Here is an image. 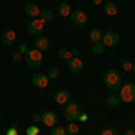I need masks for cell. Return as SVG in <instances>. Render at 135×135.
<instances>
[{"label": "cell", "mask_w": 135, "mask_h": 135, "mask_svg": "<svg viewBox=\"0 0 135 135\" xmlns=\"http://www.w3.org/2000/svg\"><path fill=\"white\" fill-rule=\"evenodd\" d=\"M25 133L27 135H40V128H38V126H27Z\"/></svg>", "instance_id": "4316f807"}, {"label": "cell", "mask_w": 135, "mask_h": 135, "mask_svg": "<svg viewBox=\"0 0 135 135\" xmlns=\"http://www.w3.org/2000/svg\"><path fill=\"white\" fill-rule=\"evenodd\" d=\"M65 128H67V133L69 135H78L79 133V123H76V121H74V123H69V126H65Z\"/></svg>", "instance_id": "7402d4cb"}, {"label": "cell", "mask_w": 135, "mask_h": 135, "mask_svg": "<svg viewBox=\"0 0 135 135\" xmlns=\"http://www.w3.org/2000/svg\"><path fill=\"white\" fill-rule=\"evenodd\" d=\"M103 9H104V13H106L108 16H115V15L119 13L117 6H115V2H106V4L103 6Z\"/></svg>", "instance_id": "ac0fdd59"}, {"label": "cell", "mask_w": 135, "mask_h": 135, "mask_svg": "<svg viewBox=\"0 0 135 135\" xmlns=\"http://www.w3.org/2000/svg\"><path fill=\"white\" fill-rule=\"evenodd\" d=\"M121 103H123V101H121L119 94H112V95L106 97V106H110V108H115V106H119Z\"/></svg>", "instance_id": "2e32d148"}, {"label": "cell", "mask_w": 135, "mask_h": 135, "mask_svg": "<svg viewBox=\"0 0 135 135\" xmlns=\"http://www.w3.org/2000/svg\"><path fill=\"white\" fill-rule=\"evenodd\" d=\"M67 69H69L72 74H79L81 70H83V61L76 56V58H72V60L67 61Z\"/></svg>", "instance_id": "4fadbf2b"}, {"label": "cell", "mask_w": 135, "mask_h": 135, "mask_svg": "<svg viewBox=\"0 0 135 135\" xmlns=\"http://www.w3.org/2000/svg\"><path fill=\"white\" fill-rule=\"evenodd\" d=\"M23 60L31 69H40L43 65V52L38 51V49H29L23 54Z\"/></svg>", "instance_id": "7a4b0ae2"}, {"label": "cell", "mask_w": 135, "mask_h": 135, "mask_svg": "<svg viewBox=\"0 0 135 135\" xmlns=\"http://www.w3.org/2000/svg\"><path fill=\"white\" fill-rule=\"evenodd\" d=\"M38 18H42L45 23H51L52 18H54V15H52L51 9H42V11H40V16H38Z\"/></svg>", "instance_id": "ffe728a7"}, {"label": "cell", "mask_w": 135, "mask_h": 135, "mask_svg": "<svg viewBox=\"0 0 135 135\" xmlns=\"http://www.w3.org/2000/svg\"><path fill=\"white\" fill-rule=\"evenodd\" d=\"M88 36H90L92 43L101 42V40H103V32H101V29H97V27H92V29L88 31Z\"/></svg>", "instance_id": "e0dca14e"}, {"label": "cell", "mask_w": 135, "mask_h": 135, "mask_svg": "<svg viewBox=\"0 0 135 135\" xmlns=\"http://www.w3.org/2000/svg\"><path fill=\"white\" fill-rule=\"evenodd\" d=\"M27 51H29V47H27L25 43H20V47H18V52H22V54H25Z\"/></svg>", "instance_id": "4dcf8cb0"}, {"label": "cell", "mask_w": 135, "mask_h": 135, "mask_svg": "<svg viewBox=\"0 0 135 135\" xmlns=\"http://www.w3.org/2000/svg\"><path fill=\"white\" fill-rule=\"evenodd\" d=\"M101 42L106 45V47H117L119 42H121V38H119V34L115 31H106L103 32V40Z\"/></svg>", "instance_id": "8992f818"}, {"label": "cell", "mask_w": 135, "mask_h": 135, "mask_svg": "<svg viewBox=\"0 0 135 135\" xmlns=\"http://www.w3.org/2000/svg\"><path fill=\"white\" fill-rule=\"evenodd\" d=\"M121 69L126 70V72H130V70L133 69V61H130L128 58H123V60H121Z\"/></svg>", "instance_id": "d4e9b609"}, {"label": "cell", "mask_w": 135, "mask_h": 135, "mask_svg": "<svg viewBox=\"0 0 135 135\" xmlns=\"http://www.w3.org/2000/svg\"><path fill=\"white\" fill-rule=\"evenodd\" d=\"M42 123L45 126H56L58 124V115H56V112H52V110H45L42 114Z\"/></svg>", "instance_id": "9c48e42d"}, {"label": "cell", "mask_w": 135, "mask_h": 135, "mask_svg": "<svg viewBox=\"0 0 135 135\" xmlns=\"http://www.w3.org/2000/svg\"><path fill=\"white\" fill-rule=\"evenodd\" d=\"M51 135H69V133H67V128H65V126L56 124V126L51 128Z\"/></svg>", "instance_id": "603a6c76"}, {"label": "cell", "mask_w": 135, "mask_h": 135, "mask_svg": "<svg viewBox=\"0 0 135 135\" xmlns=\"http://www.w3.org/2000/svg\"><path fill=\"white\" fill-rule=\"evenodd\" d=\"M124 135H135V132H133V130H132V128H128V130H126V132H124Z\"/></svg>", "instance_id": "d6a6232c"}, {"label": "cell", "mask_w": 135, "mask_h": 135, "mask_svg": "<svg viewBox=\"0 0 135 135\" xmlns=\"http://www.w3.org/2000/svg\"><path fill=\"white\" fill-rule=\"evenodd\" d=\"M70 20H72L74 25H85L86 22H88V15H86V11L83 9H74L70 13Z\"/></svg>", "instance_id": "52a82bcc"}, {"label": "cell", "mask_w": 135, "mask_h": 135, "mask_svg": "<svg viewBox=\"0 0 135 135\" xmlns=\"http://www.w3.org/2000/svg\"><path fill=\"white\" fill-rule=\"evenodd\" d=\"M58 13H60V16H70L72 9H70V6H69L67 2H61V4L58 6Z\"/></svg>", "instance_id": "d6986e66"}, {"label": "cell", "mask_w": 135, "mask_h": 135, "mask_svg": "<svg viewBox=\"0 0 135 135\" xmlns=\"http://www.w3.org/2000/svg\"><path fill=\"white\" fill-rule=\"evenodd\" d=\"M58 76H60V70H58L56 65H52V67L47 69V78H49V79H58Z\"/></svg>", "instance_id": "cb8c5ba5"}, {"label": "cell", "mask_w": 135, "mask_h": 135, "mask_svg": "<svg viewBox=\"0 0 135 135\" xmlns=\"http://www.w3.org/2000/svg\"><path fill=\"white\" fill-rule=\"evenodd\" d=\"M0 42L4 43L6 47L15 45V42H16V32L13 31V29H6V31L2 32V36H0Z\"/></svg>", "instance_id": "8fae6325"}, {"label": "cell", "mask_w": 135, "mask_h": 135, "mask_svg": "<svg viewBox=\"0 0 135 135\" xmlns=\"http://www.w3.org/2000/svg\"><path fill=\"white\" fill-rule=\"evenodd\" d=\"M132 72H135V63H133V69H132Z\"/></svg>", "instance_id": "e575fe53"}, {"label": "cell", "mask_w": 135, "mask_h": 135, "mask_svg": "<svg viewBox=\"0 0 135 135\" xmlns=\"http://www.w3.org/2000/svg\"><path fill=\"white\" fill-rule=\"evenodd\" d=\"M51 47V40L47 38V36H43V34H38L36 38H34V49H38V51H47Z\"/></svg>", "instance_id": "7c38bea8"}, {"label": "cell", "mask_w": 135, "mask_h": 135, "mask_svg": "<svg viewBox=\"0 0 135 135\" xmlns=\"http://www.w3.org/2000/svg\"><path fill=\"white\" fill-rule=\"evenodd\" d=\"M97 135H119V133H117V130H115L114 126H106V128H103V130H99Z\"/></svg>", "instance_id": "484cf974"}, {"label": "cell", "mask_w": 135, "mask_h": 135, "mask_svg": "<svg viewBox=\"0 0 135 135\" xmlns=\"http://www.w3.org/2000/svg\"><path fill=\"white\" fill-rule=\"evenodd\" d=\"M79 114H81V106H79L78 103L69 101V103L65 104V112H63V115H65V119H67L69 123H74Z\"/></svg>", "instance_id": "277c9868"}, {"label": "cell", "mask_w": 135, "mask_h": 135, "mask_svg": "<svg viewBox=\"0 0 135 135\" xmlns=\"http://www.w3.org/2000/svg\"><path fill=\"white\" fill-rule=\"evenodd\" d=\"M22 58H23V54H22V52H15V54L11 56V61H13V63H20Z\"/></svg>", "instance_id": "83f0119b"}, {"label": "cell", "mask_w": 135, "mask_h": 135, "mask_svg": "<svg viewBox=\"0 0 135 135\" xmlns=\"http://www.w3.org/2000/svg\"><path fill=\"white\" fill-rule=\"evenodd\" d=\"M79 52L78 51H69V49H65V47H61L60 51H58V58H61V60H72V58H76Z\"/></svg>", "instance_id": "9a60e30c"}, {"label": "cell", "mask_w": 135, "mask_h": 135, "mask_svg": "<svg viewBox=\"0 0 135 135\" xmlns=\"http://www.w3.org/2000/svg\"><path fill=\"white\" fill-rule=\"evenodd\" d=\"M23 11H25V15H27V16H29V20H31V18H38V16H40V11H42V9H40V7H38L34 2H29V4H25Z\"/></svg>", "instance_id": "5bb4252c"}, {"label": "cell", "mask_w": 135, "mask_h": 135, "mask_svg": "<svg viewBox=\"0 0 135 135\" xmlns=\"http://www.w3.org/2000/svg\"><path fill=\"white\" fill-rule=\"evenodd\" d=\"M88 121V115L85 114V112H81V114L78 115V119H76V123H86Z\"/></svg>", "instance_id": "f546056e"}, {"label": "cell", "mask_w": 135, "mask_h": 135, "mask_svg": "<svg viewBox=\"0 0 135 135\" xmlns=\"http://www.w3.org/2000/svg\"><path fill=\"white\" fill-rule=\"evenodd\" d=\"M32 121L34 123H42V114H34L32 115Z\"/></svg>", "instance_id": "1f68e13d"}, {"label": "cell", "mask_w": 135, "mask_h": 135, "mask_svg": "<svg viewBox=\"0 0 135 135\" xmlns=\"http://www.w3.org/2000/svg\"><path fill=\"white\" fill-rule=\"evenodd\" d=\"M103 81H104V86H106L108 90L115 92V90L121 88V85H123V78H121V72H117L115 69H108V70L104 72Z\"/></svg>", "instance_id": "6da1fadb"}, {"label": "cell", "mask_w": 135, "mask_h": 135, "mask_svg": "<svg viewBox=\"0 0 135 135\" xmlns=\"http://www.w3.org/2000/svg\"><path fill=\"white\" fill-rule=\"evenodd\" d=\"M43 27H45V22L42 18H31V20L27 22V32L32 34V36H38V34H42L43 32Z\"/></svg>", "instance_id": "5b68a950"}, {"label": "cell", "mask_w": 135, "mask_h": 135, "mask_svg": "<svg viewBox=\"0 0 135 135\" xmlns=\"http://www.w3.org/2000/svg\"><path fill=\"white\" fill-rule=\"evenodd\" d=\"M6 135H18V128L13 124V126H9L7 130H6Z\"/></svg>", "instance_id": "f1b7e54d"}, {"label": "cell", "mask_w": 135, "mask_h": 135, "mask_svg": "<svg viewBox=\"0 0 135 135\" xmlns=\"http://www.w3.org/2000/svg\"><path fill=\"white\" fill-rule=\"evenodd\" d=\"M117 94L123 103H135V83H123Z\"/></svg>", "instance_id": "3957f363"}, {"label": "cell", "mask_w": 135, "mask_h": 135, "mask_svg": "<svg viewBox=\"0 0 135 135\" xmlns=\"http://www.w3.org/2000/svg\"><path fill=\"white\" fill-rule=\"evenodd\" d=\"M106 2H115V0H106Z\"/></svg>", "instance_id": "d590c367"}, {"label": "cell", "mask_w": 135, "mask_h": 135, "mask_svg": "<svg viewBox=\"0 0 135 135\" xmlns=\"http://www.w3.org/2000/svg\"><path fill=\"white\" fill-rule=\"evenodd\" d=\"M54 101H56L58 104H67L69 101H72V94L69 92V90H65V88L56 90V94H54Z\"/></svg>", "instance_id": "30bf717a"}, {"label": "cell", "mask_w": 135, "mask_h": 135, "mask_svg": "<svg viewBox=\"0 0 135 135\" xmlns=\"http://www.w3.org/2000/svg\"><path fill=\"white\" fill-rule=\"evenodd\" d=\"M104 51H106V45H104L103 42L92 43V52H94V54H104Z\"/></svg>", "instance_id": "44dd1931"}, {"label": "cell", "mask_w": 135, "mask_h": 135, "mask_svg": "<svg viewBox=\"0 0 135 135\" xmlns=\"http://www.w3.org/2000/svg\"><path fill=\"white\" fill-rule=\"evenodd\" d=\"M94 4H95V6H99V4H103V0H92Z\"/></svg>", "instance_id": "836d02e7"}, {"label": "cell", "mask_w": 135, "mask_h": 135, "mask_svg": "<svg viewBox=\"0 0 135 135\" xmlns=\"http://www.w3.org/2000/svg\"><path fill=\"white\" fill-rule=\"evenodd\" d=\"M49 78H47V74H43V72H36L34 76H32V79H31V83L36 86V88H47L49 86Z\"/></svg>", "instance_id": "ba28073f"}]
</instances>
